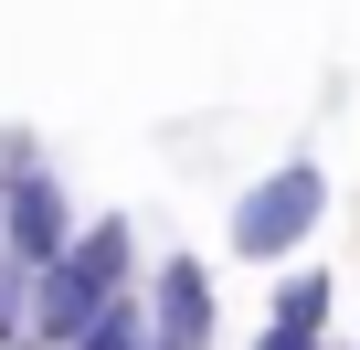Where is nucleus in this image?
<instances>
[{
  "label": "nucleus",
  "mask_w": 360,
  "mask_h": 350,
  "mask_svg": "<svg viewBox=\"0 0 360 350\" xmlns=\"http://www.w3.org/2000/svg\"><path fill=\"white\" fill-rule=\"evenodd\" d=\"M265 318H276V329H328V318H339V276H328V265L265 276Z\"/></svg>",
  "instance_id": "5"
},
{
  "label": "nucleus",
  "mask_w": 360,
  "mask_h": 350,
  "mask_svg": "<svg viewBox=\"0 0 360 350\" xmlns=\"http://www.w3.org/2000/svg\"><path fill=\"white\" fill-rule=\"evenodd\" d=\"M85 234V213H75V192L53 181L43 159H22L11 181H0V255H22L32 276L43 265H64V244Z\"/></svg>",
  "instance_id": "3"
},
{
  "label": "nucleus",
  "mask_w": 360,
  "mask_h": 350,
  "mask_svg": "<svg viewBox=\"0 0 360 350\" xmlns=\"http://www.w3.org/2000/svg\"><path fill=\"white\" fill-rule=\"evenodd\" d=\"M138 223L127 213H85V234L64 244V265H43L32 276V350H64L96 308H117V297H138Z\"/></svg>",
  "instance_id": "1"
},
{
  "label": "nucleus",
  "mask_w": 360,
  "mask_h": 350,
  "mask_svg": "<svg viewBox=\"0 0 360 350\" xmlns=\"http://www.w3.org/2000/svg\"><path fill=\"white\" fill-rule=\"evenodd\" d=\"M255 350H328V329H276V318H265V329H255Z\"/></svg>",
  "instance_id": "6"
},
{
  "label": "nucleus",
  "mask_w": 360,
  "mask_h": 350,
  "mask_svg": "<svg viewBox=\"0 0 360 350\" xmlns=\"http://www.w3.org/2000/svg\"><path fill=\"white\" fill-rule=\"evenodd\" d=\"M138 308H148V329H159V350H212V318H223V297H212V265L180 244V255H159L148 276H138Z\"/></svg>",
  "instance_id": "4"
},
{
  "label": "nucleus",
  "mask_w": 360,
  "mask_h": 350,
  "mask_svg": "<svg viewBox=\"0 0 360 350\" xmlns=\"http://www.w3.org/2000/svg\"><path fill=\"white\" fill-rule=\"evenodd\" d=\"M328 223V170L297 149V159H276V170H255V181L233 192V213H223V255L233 265H255V276H276V265H297L307 255V234Z\"/></svg>",
  "instance_id": "2"
}]
</instances>
